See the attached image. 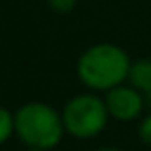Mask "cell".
<instances>
[{
    "label": "cell",
    "mask_w": 151,
    "mask_h": 151,
    "mask_svg": "<svg viewBox=\"0 0 151 151\" xmlns=\"http://www.w3.org/2000/svg\"><path fill=\"white\" fill-rule=\"evenodd\" d=\"M130 65L128 54L122 48L101 42L88 48L78 58L77 75L84 86L98 92H107L128 78Z\"/></svg>",
    "instance_id": "6da1fadb"
},
{
    "label": "cell",
    "mask_w": 151,
    "mask_h": 151,
    "mask_svg": "<svg viewBox=\"0 0 151 151\" xmlns=\"http://www.w3.org/2000/svg\"><path fill=\"white\" fill-rule=\"evenodd\" d=\"M14 121L17 138L35 149H54L65 132L61 115L42 101H29L21 105L15 111Z\"/></svg>",
    "instance_id": "7a4b0ae2"
},
{
    "label": "cell",
    "mask_w": 151,
    "mask_h": 151,
    "mask_svg": "<svg viewBox=\"0 0 151 151\" xmlns=\"http://www.w3.org/2000/svg\"><path fill=\"white\" fill-rule=\"evenodd\" d=\"M107 107L105 101L92 94H78L65 103L61 121L65 132L78 140L94 138L107 124Z\"/></svg>",
    "instance_id": "3957f363"
},
{
    "label": "cell",
    "mask_w": 151,
    "mask_h": 151,
    "mask_svg": "<svg viewBox=\"0 0 151 151\" xmlns=\"http://www.w3.org/2000/svg\"><path fill=\"white\" fill-rule=\"evenodd\" d=\"M103 101H105L109 117L124 122L138 119V115L142 113L145 105V100L140 90H136L134 86H122V84L107 90Z\"/></svg>",
    "instance_id": "277c9868"
},
{
    "label": "cell",
    "mask_w": 151,
    "mask_h": 151,
    "mask_svg": "<svg viewBox=\"0 0 151 151\" xmlns=\"http://www.w3.org/2000/svg\"><path fill=\"white\" fill-rule=\"evenodd\" d=\"M128 81L144 96L149 94L151 92V59H140V61L132 63L128 71Z\"/></svg>",
    "instance_id": "5b68a950"
},
{
    "label": "cell",
    "mask_w": 151,
    "mask_h": 151,
    "mask_svg": "<svg viewBox=\"0 0 151 151\" xmlns=\"http://www.w3.org/2000/svg\"><path fill=\"white\" fill-rule=\"evenodd\" d=\"M14 132H15L14 115H12L8 109L0 107V144H4V142H6Z\"/></svg>",
    "instance_id": "8992f818"
},
{
    "label": "cell",
    "mask_w": 151,
    "mask_h": 151,
    "mask_svg": "<svg viewBox=\"0 0 151 151\" xmlns=\"http://www.w3.org/2000/svg\"><path fill=\"white\" fill-rule=\"evenodd\" d=\"M50 8L58 14H69L75 6H77V0H48Z\"/></svg>",
    "instance_id": "52a82bcc"
},
{
    "label": "cell",
    "mask_w": 151,
    "mask_h": 151,
    "mask_svg": "<svg viewBox=\"0 0 151 151\" xmlns=\"http://www.w3.org/2000/svg\"><path fill=\"white\" fill-rule=\"evenodd\" d=\"M140 138H142L144 144L151 145V113L142 121V124H140Z\"/></svg>",
    "instance_id": "ba28073f"
},
{
    "label": "cell",
    "mask_w": 151,
    "mask_h": 151,
    "mask_svg": "<svg viewBox=\"0 0 151 151\" xmlns=\"http://www.w3.org/2000/svg\"><path fill=\"white\" fill-rule=\"evenodd\" d=\"M145 103H147V107L151 109V92H149V94H145Z\"/></svg>",
    "instance_id": "9c48e42d"
},
{
    "label": "cell",
    "mask_w": 151,
    "mask_h": 151,
    "mask_svg": "<svg viewBox=\"0 0 151 151\" xmlns=\"http://www.w3.org/2000/svg\"><path fill=\"white\" fill-rule=\"evenodd\" d=\"M96 151H121V149H115V147H100V149H96Z\"/></svg>",
    "instance_id": "30bf717a"
},
{
    "label": "cell",
    "mask_w": 151,
    "mask_h": 151,
    "mask_svg": "<svg viewBox=\"0 0 151 151\" xmlns=\"http://www.w3.org/2000/svg\"><path fill=\"white\" fill-rule=\"evenodd\" d=\"M27 151H44V149H35V147H31V149H27Z\"/></svg>",
    "instance_id": "8fae6325"
}]
</instances>
